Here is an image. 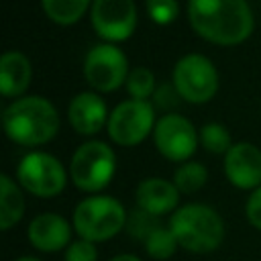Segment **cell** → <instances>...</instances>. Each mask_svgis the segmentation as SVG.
Instances as JSON below:
<instances>
[{
	"instance_id": "1",
	"label": "cell",
	"mask_w": 261,
	"mask_h": 261,
	"mask_svg": "<svg viewBox=\"0 0 261 261\" xmlns=\"http://www.w3.org/2000/svg\"><path fill=\"white\" fill-rule=\"evenodd\" d=\"M192 29L214 45H239L253 31L247 0H188Z\"/></svg>"
},
{
	"instance_id": "2",
	"label": "cell",
	"mask_w": 261,
	"mask_h": 261,
	"mask_svg": "<svg viewBox=\"0 0 261 261\" xmlns=\"http://www.w3.org/2000/svg\"><path fill=\"white\" fill-rule=\"evenodd\" d=\"M2 124L10 141L37 147L49 143L59 130V114L55 106L41 96H24L2 112Z\"/></svg>"
},
{
	"instance_id": "3",
	"label": "cell",
	"mask_w": 261,
	"mask_h": 261,
	"mask_svg": "<svg viewBox=\"0 0 261 261\" xmlns=\"http://www.w3.org/2000/svg\"><path fill=\"white\" fill-rule=\"evenodd\" d=\"M169 228L179 247L190 253H210L224 239V222L220 214L204 204H186L175 210Z\"/></svg>"
},
{
	"instance_id": "4",
	"label": "cell",
	"mask_w": 261,
	"mask_h": 261,
	"mask_svg": "<svg viewBox=\"0 0 261 261\" xmlns=\"http://www.w3.org/2000/svg\"><path fill=\"white\" fill-rule=\"evenodd\" d=\"M73 226L82 239L92 243L108 241L126 226V212L116 198L90 196L73 210Z\"/></svg>"
},
{
	"instance_id": "5",
	"label": "cell",
	"mask_w": 261,
	"mask_h": 261,
	"mask_svg": "<svg viewBox=\"0 0 261 261\" xmlns=\"http://www.w3.org/2000/svg\"><path fill=\"white\" fill-rule=\"evenodd\" d=\"M114 169L116 157L112 149L102 141H88L80 145L69 163L71 179L82 192H98L108 186Z\"/></svg>"
},
{
	"instance_id": "6",
	"label": "cell",
	"mask_w": 261,
	"mask_h": 261,
	"mask_svg": "<svg viewBox=\"0 0 261 261\" xmlns=\"http://www.w3.org/2000/svg\"><path fill=\"white\" fill-rule=\"evenodd\" d=\"M173 86L188 102H208L218 90V73L212 61L200 53L184 55L173 67Z\"/></svg>"
},
{
	"instance_id": "7",
	"label": "cell",
	"mask_w": 261,
	"mask_h": 261,
	"mask_svg": "<svg viewBox=\"0 0 261 261\" xmlns=\"http://www.w3.org/2000/svg\"><path fill=\"white\" fill-rule=\"evenodd\" d=\"M16 177L20 186L39 196V198H51L63 192L65 188V169L63 165L49 153L37 151L22 157L16 169Z\"/></svg>"
},
{
	"instance_id": "8",
	"label": "cell",
	"mask_w": 261,
	"mask_h": 261,
	"mask_svg": "<svg viewBox=\"0 0 261 261\" xmlns=\"http://www.w3.org/2000/svg\"><path fill=\"white\" fill-rule=\"evenodd\" d=\"M108 135L114 143L122 147L139 145L155 124V110L145 100H124L120 102L108 118Z\"/></svg>"
},
{
	"instance_id": "9",
	"label": "cell",
	"mask_w": 261,
	"mask_h": 261,
	"mask_svg": "<svg viewBox=\"0 0 261 261\" xmlns=\"http://www.w3.org/2000/svg\"><path fill=\"white\" fill-rule=\"evenodd\" d=\"M84 73L88 84L98 92H112L120 88L128 77V63L124 53L110 45L102 43L90 49L84 61Z\"/></svg>"
},
{
	"instance_id": "10",
	"label": "cell",
	"mask_w": 261,
	"mask_h": 261,
	"mask_svg": "<svg viewBox=\"0 0 261 261\" xmlns=\"http://www.w3.org/2000/svg\"><path fill=\"white\" fill-rule=\"evenodd\" d=\"M155 147L169 161H186L194 155L198 137L192 122L181 114H165L155 122L153 128Z\"/></svg>"
},
{
	"instance_id": "11",
	"label": "cell",
	"mask_w": 261,
	"mask_h": 261,
	"mask_svg": "<svg viewBox=\"0 0 261 261\" xmlns=\"http://www.w3.org/2000/svg\"><path fill=\"white\" fill-rule=\"evenodd\" d=\"M92 27L106 41H124L137 24V8L133 0H94Z\"/></svg>"
},
{
	"instance_id": "12",
	"label": "cell",
	"mask_w": 261,
	"mask_h": 261,
	"mask_svg": "<svg viewBox=\"0 0 261 261\" xmlns=\"http://www.w3.org/2000/svg\"><path fill=\"white\" fill-rule=\"evenodd\" d=\"M224 173L232 186L257 190L261 186V149L251 143L232 145L224 155Z\"/></svg>"
},
{
	"instance_id": "13",
	"label": "cell",
	"mask_w": 261,
	"mask_h": 261,
	"mask_svg": "<svg viewBox=\"0 0 261 261\" xmlns=\"http://www.w3.org/2000/svg\"><path fill=\"white\" fill-rule=\"evenodd\" d=\"M27 234L33 247H37L39 251L53 253V251H61L69 243L71 228L63 216L45 212L31 220Z\"/></svg>"
},
{
	"instance_id": "14",
	"label": "cell",
	"mask_w": 261,
	"mask_h": 261,
	"mask_svg": "<svg viewBox=\"0 0 261 261\" xmlns=\"http://www.w3.org/2000/svg\"><path fill=\"white\" fill-rule=\"evenodd\" d=\"M69 124L80 135H96L106 122V104L94 92H82L69 102Z\"/></svg>"
},
{
	"instance_id": "15",
	"label": "cell",
	"mask_w": 261,
	"mask_h": 261,
	"mask_svg": "<svg viewBox=\"0 0 261 261\" xmlns=\"http://www.w3.org/2000/svg\"><path fill=\"white\" fill-rule=\"evenodd\" d=\"M179 190L173 181L161 179V177H149L143 179L137 188V204L139 208L159 216L165 212H171L177 206Z\"/></svg>"
},
{
	"instance_id": "16",
	"label": "cell",
	"mask_w": 261,
	"mask_h": 261,
	"mask_svg": "<svg viewBox=\"0 0 261 261\" xmlns=\"http://www.w3.org/2000/svg\"><path fill=\"white\" fill-rule=\"evenodd\" d=\"M33 77L31 61L20 51H6L0 57V94L4 98L20 96Z\"/></svg>"
},
{
	"instance_id": "17",
	"label": "cell",
	"mask_w": 261,
	"mask_h": 261,
	"mask_svg": "<svg viewBox=\"0 0 261 261\" xmlns=\"http://www.w3.org/2000/svg\"><path fill=\"white\" fill-rule=\"evenodd\" d=\"M22 212H24V198L20 190L6 173H2L0 175V228L2 230L12 228L22 218Z\"/></svg>"
},
{
	"instance_id": "18",
	"label": "cell",
	"mask_w": 261,
	"mask_h": 261,
	"mask_svg": "<svg viewBox=\"0 0 261 261\" xmlns=\"http://www.w3.org/2000/svg\"><path fill=\"white\" fill-rule=\"evenodd\" d=\"M92 0H41L45 14L57 24H73L77 22Z\"/></svg>"
},
{
	"instance_id": "19",
	"label": "cell",
	"mask_w": 261,
	"mask_h": 261,
	"mask_svg": "<svg viewBox=\"0 0 261 261\" xmlns=\"http://www.w3.org/2000/svg\"><path fill=\"white\" fill-rule=\"evenodd\" d=\"M208 179V171L202 163L198 161H188L184 163L175 173H173V184L179 192H186V194H192V192H198L204 188Z\"/></svg>"
},
{
	"instance_id": "20",
	"label": "cell",
	"mask_w": 261,
	"mask_h": 261,
	"mask_svg": "<svg viewBox=\"0 0 261 261\" xmlns=\"http://www.w3.org/2000/svg\"><path fill=\"white\" fill-rule=\"evenodd\" d=\"M177 239L171 232V228H163L159 226L155 232H151V237L145 241V249L153 259H169L175 249H177Z\"/></svg>"
},
{
	"instance_id": "21",
	"label": "cell",
	"mask_w": 261,
	"mask_h": 261,
	"mask_svg": "<svg viewBox=\"0 0 261 261\" xmlns=\"http://www.w3.org/2000/svg\"><path fill=\"white\" fill-rule=\"evenodd\" d=\"M200 141L206 147V151L216 153V155H222V153L226 155L228 149L232 147L230 145V133L222 124H218V122L204 124L202 130H200Z\"/></svg>"
},
{
	"instance_id": "22",
	"label": "cell",
	"mask_w": 261,
	"mask_h": 261,
	"mask_svg": "<svg viewBox=\"0 0 261 261\" xmlns=\"http://www.w3.org/2000/svg\"><path fill=\"white\" fill-rule=\"evenodd\" d=\"M126 90L133 100H147L155 94V77L147 67H135L126 77Z\"/></svg>"
},
{
	"instance_id": "23",
	"label": "cell",
	"mask_w": 261,
	"mask_h": 261,
	"mask_svg": "<svg viewBox=\"0 0 261 261\" xmlns=\"http://www.w3.org/2000/svg\"><path fill=\"white\" fill-rule=\"evenodd\" d=\"M159 228V222H157V216L143 210V208H137L130 212V216L126 218V230L133 239H143L147 241L151 237V232H155Z\"/></svg>"
},
{
	"instance_id": "24",
	"label": "cell",
	"mask_w": 261,
	"mask_h": 261,
	"mask_svg": "<svg viewBox=\"0 0 261 261\" xmlns=\"http://www.w3.org/2000/svg\"><path fill=\"white\" fill-rule=\"evenodd\" d=\"M145 4L151 20L157 24H169L177 18L179 12L177 0H145Z\"/></svg>"
},
{
	"instance_id": "25",
	"label": "cell",
	"mask_w": 261,
	"mask_h": 261,
	"mask_svg": "<svg viewBox=\"0 0 261 261\" xmlns=\"http://www.w3.org/2000/svg\"><path fill=\"white\" fill-rule=\"evenodd\" d=\"M65 261H98V251L92 241H73L65 251Z\"/></svg>"
},
{
	"instance_id": "26",
	"label": "cell",
	"mask_w": 261,
	"mask_h": 261,
	"mask_svg": "<svg viewBox=\"0 0 261 261\" xmlns=\"http://www.w3.org/2000/svg\"><path fill=\"white\" fill-rule=\"evenodd\" d=\"M153 96H155V104H157L159 108H163V110L173 108V106L177 104V98H181V96L177 94L175 86H169V84H161V86L155 90Z\"/></svg>"
},
{
	"instance_id": "27",
	"label": "cell",
	"mask_w": 261,
	"mask_h": 261,
	"mask_svg": "<svg viewBox=\"0 0 261 261\" xmlns=\"http://www.w3.org/2000/svg\"><path fill=\"white\" fill-rule=\"evenodd\" d=\"M247 218L255 228H261V186L253 190L247 202Z\"/></svg>"
},
{
	"instance_id": "28",
	"label": "cell",
	"mask_w": 261,
	"mask_h": 261,
	"mask_svg": "<svg viewBox=\"0 0 261 261\" xmlns=\"http://www.w3.org/2000/svg\"><path fill=\"white\" fill-rule=\"evenodd\" d=\"M110 261H141V259H139V257H135V255L124 253V255H116V257H112Z\"/></svg>"
},
{
	"instance_id": "29",
	"label": "cell",
	"mask_w": 261,
	"mask_h": 261,
	"mask_svg": "<svg viewBox=\"0 0 261 261\" xmlns=\"http://www.w3.org/2000/svg\"><path fill=\"white\" fill-rule=\"evenodd\" d=\"M16 261H41V259H37V257H20Z\"/></svg>"
}]
</instances>
